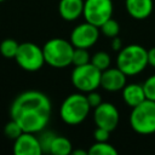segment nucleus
Instances as JSON below:
<instances>
[{"label": "nucleus", "instance_id": "obj_1", "mask_svg": "<svg viewBox=\"0 0 155 155\" xmlns=\"http://www.w3.org/2000/svg\"><path fill=\"white\" fill-rule=\"evenodd\" d=\"M51 109L50 98L45 93L30 90L15 98L10 108V116L18 122L23 132L39 133L47 126Z\"/></svg>", "mask_w": 155, "mask_h": 155}, {"label": "nucleus", "instance_id": "obj_2", "mask_svg": "<svg viewBox=\"0 0 155 155\" xmlns=\"http://www.w3.org/2000/svg\"><path fill=\"white\" fill-rule=\"evenodd\" d=\"M148 65V50L137 44L122 47L116 57V67L127 76L142 73Z\"/></svg>", "mask_w": 155, "mask_h": 155}, {"label": "nucleus", "instance_id": "obj_3", "mask_svg": "<svg viewBox=\"0 0 155 155\" xmlns=\"http://www.w3.org/2000/svg\"><path fill=\"white\" fill-rule=\"evenodd\" d=\"M45 63L53 68H65L71 64L74 46L62 38H53L42 46Z\"/></svg>", "mask_w": 155, "mask_h": 155}, {"label": "nucleus", "instance_id": "obj_4", "mask_svg": "<svg viewBox=\"0 0 155 155\" xmlns=\"http://www.w3.org/2000/svg\"><path fill=\"white\" fill-rule=\"evenodd\" d=\"M91 107L82 92L69 94L61 104L59 115L67 125H79L90 114Z\"/></svg>", "mask_w": 155, "mask_h": 155}, {"label": "nucleus", "instance_id": "obj_5", "mask_svg": "<svg viewBox=\"0 0 155 155\" xmlns=\"http://www.w3.org/2000/svg\"><path fill=\"white\" fill-rule=\"evenodd\" d=\"M130 126L139 134L155 133V101L144 99L133 107L130 114Z\"/></svg>", "mask_w": 155, "mask_h": 155}, {"label": "nucleus", "instance_id": "obj_6", "mask_svg": "<svg viewBox=\"0 0 155 155\" xmlns=\"http://www.w3.org/2000/svg\"><path fill=\"white\" fill-rule=\"evenodd\" d=\"M101 75L102 71L91 62L76 65L71 71V84L78 91L87 93L101 86Z\"/></svg>", "mask_w": 155, "mask_h": 155}, {"label": "nucleus", "instance_id": "obj_7", "mask_svg": "<svg viewBox=\"0 0 155 155\" xmlns=\"http://www.w3.org/2000/svg\"><path fill=\"white\" fill-rule=\"evenodd\" d=\"M17 64L27 71H36L45 64L42 47H39L33 42L19 44L18 51L15 57Z\"/></svg>", "mask_w": 155, "mask_h": 155}, {"label": "nucleus", "instance_id": "obj_8", "mask_svg": "<svg viewBox=\"0 0 155 155\" xmlns=\"http://www.w3.org/2000/svg\"><path fill=\"white\" fill-rule=\"evenodd\" d=\"M82 16L86 22L101 27L105 21L113 16L111 0H84Z\"/></svg>", "mask_w": 155, "mask_h": 155}, {"label": "nucleus", "instance_id": "obj_9", "mask_svg": "<svg viewBox=\"0 0 155 155\" xmlns=\"http://www.w3.org/2000/svg\"><path fill=\"white\" fill-rule=\"evenodd\" d=\"M99 28L88 23L84 22L81 24H78L71 34H70V42L74 47H81V48H90L92 47L99 39Z\"/></svg>", "mask_w": 155, "mask_h": 155}, {"label": "nucleus", "instance_id": "obj_10", "mask_svg": "<svg viewBox=\"0 0 155 155\" xmlns=\"http://www.w3.org/2000/svg\"><path fill=\"white\" fill-rule=\"evenodd\" d=\"M120 120L117 108L109 102H102L93 110V121L97 127H103L108 131H114Z\"/></svg>", "mask_w": 155, "mask_h": 155}, {"label": "nucleus", "instance_id": "obj_11", "mask_svg": "<svg viewBox=\"0 0 155 155\" xmlns=\"http://www.w3.org/2000/svg\"><path fill=\"white\" fill-rule=\"evenodd\" d=\"M13 153L16 155H41L42 149L35 133L23 132L15 139Z\"/></svg>", "mask_w": 155, "mask_h": 155}, {"label": "nucleus", "instance_id": "obj_12", "mask_svg": "<svg viewBox=\"0 0 155 155\" xmlns=\"http://www.w3.org/2000/svg\"><path fill=\"white\" fill-rule=\"evenodd\" d=\"M126 74L121 71L117 67L107 68L101 75V87L108 92L121 91L126 85Z\"/></svg>", "mask_w": 155, "mask_h": 155}, {"label": "nucleus", "instance_id": "obj_13", "mask_svg": "<svg viewBox=\"0 0 155 155\" xmlns=\"http://www.w3.org/2000/svg\"><path fill=\"white\" fill-rule=\"evenodd\" d=\"M127 13L134 19L148 18L154 8L153 0H125Z\"/></svg>", "mask_w": 155, "mask_h": 155}, {"label": "nucleus", "instance_id": "obj_14", "mask_svg": "<svg viewBox=\"0 0 155 155\" xmlns=\"http://www.w3.org/2000/svg\"><path fill=\"white\" fill-rule=\"evenodd\" d=\"M84 0H59L58 12L64 21L73 22L82 16Z\"/></svg>", "mask_w": 155, "mask_h": 155}, {"label": "nucleus", "instance_id": "obj_15", "mask_svg": "<svg viewBox=\"0 0 155 155\" xmlns=\"http://www.w3.org/2000/svg\"><path fill=\"white\" fill-rule=\"evenodd\" d=\"M121 92H122L124 102L131 108L138 105L144 99H147L143 90V85L140 84H126L125 87L121 90Z\"/></svg>", "mask_w": 155, "mask_h": 155}, {"label": "nucleus", "instance_id": "obj_16", "mask_svg": "<svg viewBox=\"0 0 155 155\" xmlns=\"http://www.w3.org/2000/svg\"><path fill=\"white\" fill-rule=\"evenodd\" d=\"M71 151H73L71 142L63 136L56 134L51 143L50 153L53 155H68V154H71Z\"/></svg>", "mask_w": 155, "mask_h": 155}, {"label": "nucleus", "instance_id": "obj_17", "mask_svg": "<svg viewBox=\"0 0 155 155\" xmlns=\"http://www.w3.org/2000/svg\"><path fill=\"white\" fill-rule=\"evenodd\" d=\"M90 155H117V150L108 142H96L88 149Z\"/></svg>", "mask_w": 155, "mask_h": 155}, {"label": "nucleus", "instance_id": "obj_18", "mask_svg": "<svg viewBox=\"0 0 155 155\" xmlns=\"http://www.w3.org/2000/svg\"><path fill=\"white\" fill-rule=\"evenodd\" d=\"M18 47H19V44L16 40L8 38L0 42V53L5 58H15L18 51Z\"/></svg>", "mask_w": 155, "mask_h": 155}, {"label": "nucleus", "instance_id": "obj_19", "mask_svg": "<svg viewBox=\"0 0 155 155\" xmlns=\"http://www.w3.org/2000/svg\"><path fill=\"white\" fill-rule=\"evenodd\" d=\"M90 62H91L94 67H97L101 71H103V70H105L107 68L110 67L111 59H110L109 53H107V52H104V51H98V52H96L93 56H91V61H90Z\"/></svg>", "mask_w": 155, "mask_h": 155}, {"label": "nucleus", "instance_id": "obj_20", "mask_svg": "<svg viewBox=\"0 0 155 155\" xmlns=\"http://www.w3.org/2000/svg\"><path fill=\"white\" fill-rule=\"evenodd\" d=\"M99 30H101V33L103 35H105L108 38H115V36L119 35L120 25H119V23L114 18H109L108 21H105L99 27Z\"/></svg>", "mask_w": 155, "mask_h": 155}, {"label": "nucleus", "instance_id": "obj_21", "mask_svg": "<svg viewBox=\"0 0 155 155\" xmlns=\"http://www.w3.org/2000/svg\"><path fill=\"white\" fill-rule=\"evenodd\" d=\"M91 61V56L87 51V48H81V47H74V52H73V61L71 64L76 65H82L86 63H90Z\"/></svg>", "mask_w": 155, "mask_h": 155}, {"label": "nucleus", "instance_id": "obj_22", "mask_svg": "<svg viewBox=\"0 0 155 155\" xmlns=\"http://www.w3.org/2000/svg\"><path fill=\"white\" fill-rule=\"evenodd\" d=\"M4 132L6 134L7 138L15 140L16 138H18L22 133H23V130L22 127L18 125V122L13 119H11L6 125H5V128H4Z\"/></svg>", "mask_w": 155, "mask_h": 155}, {"label": "nucleus", "instance_id": "obj_23", "mask_svg": "<svg viewBox=\"0 0 155 155\" xmlns=\"http://www.w3.org/2000/svg\"><path fill=\"white\" fill-rule=\"evenodd\" d=\"M39 133H40V136L38 138H39L42 153H50V147H51V143H52L56 134L52 131H45V130L40 131Z\"/></svg>", "mask_w": 155, "mask_h": 155}, {"label": "nucleus", "instance_id": "obj_24", "mask_svg": "<svg viewBox=\"0 0 155 155\" xmlns=\"http://www.w3.org/2000/svg\"><path fill=\"white\" fill-rule=\"evenodd\" d=\"M143 90L145 93V98L150 101H155V74L150 75L143 84Z\"/></svg>", "mask_w": 155, "mask_h": 155}, {"label": "nucleus", "instance_id": "obj_25", "mask_svg": "<svg viewBox=\"0 0 155 155\" xmlns=\"http://www.w3.org/2000/svg\"><path fill=\"white\" fill-rule=\"evenodd\" d=\"M86 98H87V102H88L91 109H92V108L94 109L96 107H98V105L102 103V96H101L96 90L87 92V93H86Z\"/></svg>", "mask_w": 155, "mask_h": 155}, {"label": "nucleus", "instance_id": "obj_26", "mask_svg": "<svg viewBox=\"0 0 155 155\" xmlns=\"http://www.w3.org/2000/svg\"><path fill=\"white\" fill-rule=\"evenodd\" d=\"M109 134H110V131H108L103 127H96V130L93 132V138L96 142H108Z\"/></svg>", "mask_w": 155, "mask_h": 155}, {"label": "nucleus", "instance_id": "obj_27", "mask_svg": "<svg viewBox=\"0 0 155 155\" xmlns=\"http://www.w3.org/2000/svg\"><path fill=\"white\" fill-rule=\"evenodd\" d=\"M122 40L119 38V36H115V38H111V50L114 51H120L122 48Z\"/></svg>", "mask_w": 155, "mask_h": 155}, {"label": "nucleus", "instance_id": "obj_28", "mask_svg": "<svg viewBox=\"0 0 155 155\" xmlns=\"http://www.w3.org/2000/svg\"><path fill=\"white\" fill-rule=\"evenodd\" d=\"M148 65L155 68V46L148 50Z\"/></svg>", "mask_w": 155, "mask_h": 155}, {"label": "nucleus", "instance_id": "obj_29", "mask_svg": "<svg viewBox=\"0 0 155 155\" xmlns=\"http://www.w3.org/2000/svg\"><path fill=\"white\" fill-rule=\"evenodd\" d=\"M71 154H73V155H87V154H88V151H85V150H80V149H78V150H73V151H71Z\"/></svg>", "mask_w": 155, "mask_h": 155}, {"label": "nucleus", "instance_id": "obj_30", "mask_svg": "<svg viewBox=\"0 0 155 155\" xmlns=\"http://www.w3.org/2000/svg\"><path fill=\"white\" fill-rule=\"evenodd\" d=\"M2 1H5V0H0V2H2Z\"/></svg>", "mask_w": 155, "mask_h": 155}]
</instances>
